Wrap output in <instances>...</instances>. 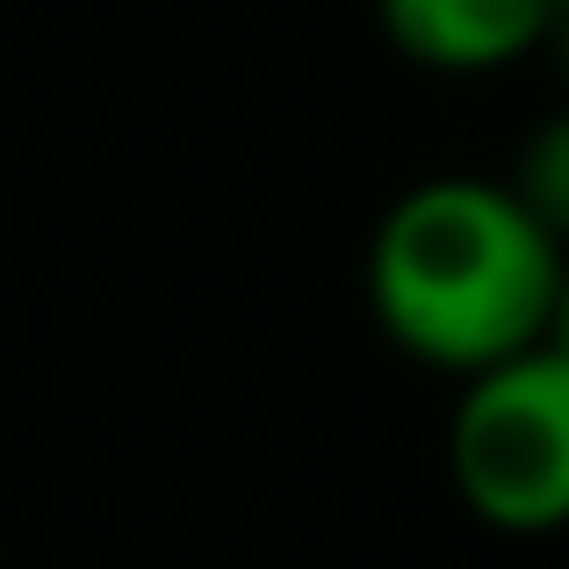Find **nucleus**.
<instances>
[{"label":"nucleus","instance_id":"nucleus-5","mask_svg":"<svg viewBox=\"0 0 569 569\" xmlns=\"http://www.w3.org/2000/svg\"><path fill=\"white\" fill-rule=\"evenodd\" d=\"M541 51H548V66L562 72V87H569V0H556V8H548V29H541Z\"/></svg>","mask_w":569,"mask_h":569},{"label":"nucleus","instance_id":"nucleus-3","mask_svg":"<svg viewBox=\"0 0 569 569\" xmlns=\"http://www.w3.org/2000/svg\"><path fill=\"white\" fill-rule=\"evenodd\" d=\"M556 0H376L382 37L432 72H498L541 51Z\"/></svg>","mask_w":569,"mask_h":569},{"label":"nucleus","instance_id":"nucleus-1","mask_svg":"<svg viewBox=\"0 0 569 569\" xmlns=\"http://www.w3.org/2000/svg\"><path fill=\"white\" fill-rule=\"evenodd\" d=\"M556 289L562 246L483 173L418 181L368 238V310L382 339L455 382L541 347Z\"/></svg>","mask_w":569,"mask_h":569},{"label":"nucleus","instance_id":"nucleus-6","mask_svg":"<svg viewBox=\"0 0 569 569\" xmlns=\"http://www.w3.org/2000/svg\"><path fill=\"white\" fill-rule=\"evenodd\" d=\"M548 347L569 353V252H562V289H556V318H548Z\"/></svg>","mask_w":569,"mask_h":569},{"label":"nucleus","instance_id":"nucleus-4","mask_svg":"<svg viewBox=\"0 0 569 569\" xmlns=\"http://www.w3.org/2000/svg\"><path fill=\"white\" fill-rule=\"evenodd\" d=\"M505 188H512L519 202H527V217L569 252V101L533 123V138L519 144V167H512Z\"/></svg>","mask_w":569,"mask_h":569},{"label":"nucleus","instance_id":"nucleus-2","mask_svg":"<svg viewBox=\"0 0 569 569\" xmlns=\"http://www.w3.org/2000/svg\"><path fill=\"white\" fill-rule=\"evenodd\" d=\"M447 476L461 505L498 533L569 527V353L541 347L461 382L447 418Z\"/></svg>","mask_w":569,"mask_h":569}]
</instances>
